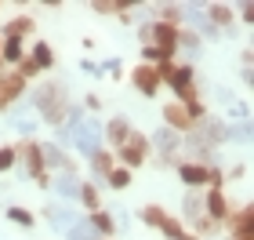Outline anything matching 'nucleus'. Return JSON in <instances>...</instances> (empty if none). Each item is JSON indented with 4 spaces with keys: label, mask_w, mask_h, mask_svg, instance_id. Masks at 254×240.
Listing matches in <instances>:
<instances>
[{
    "label": "nucleus",
    "mask_w": 254,
    "mask_h": 240,
    "mask_svg": "<svg viewBox=\"0 0 254 240\" xmlns=\"http://www.w3.org/2000/svg\"><path fill=\"white\" fill-rule=\"evenodd\" d=\"M11 167H15V150H11V146H0V175L11 171Z\"/></svg>",
    "instance_id": "nucleus-33"
},
{
    "label": "nucleus",
    "mask_w": 254,
    "mask_h": 240,
    "mask_svg": "<svg viewBox=\"0 0 254 240\" xmlns=\"http://www.w3.org/2000/svg\"><path fill=\"white\" fill-rule=\"evenodd\" d=\"M80 70H84V73H91V77H102L98 62H84V59H80Z\"/></svg>",
    "instance_id": "nucleus-36"
},
{
    "label": "nucleus",
    "mask_w": 254,
    "mask_h": 240,
    "mask_svg": "<svg viewBox=\"0 0 254 240\" xmlns=\"http://www.w3.org/2000/svg\"><path fill=\"white\" fill-rule=\"evenodd\" d=\"M91 226H95V233L98 237H109L113 233V215L109 211H91V219H87Z\"/></svg>",
    "instance_id": "nucleus-28"
},
{
    "label": "nucleus",
    "mask_w": 254,
    "mask_h": 240,
    "mask_svg": "<svg viewBox=\"0 0 254 240\" xmlns=\"http://www.w3.org/2000/svg\"><path fill=\"white\" fill-rule=\"evenodd\" d=\"M138 40L160 48L171 62H175V51H178V29L175 26H164V22H142V26H138Z\"/></svg>",
    "instance_id": "nucleus-4"
},
{
    "label": "nucleus",
    "mask_w": 254,
    "mask_h": 240,
    "mask_svg": "<svg viewBox=\"0 0 254 240\" xmlns=\"http://www.w3.org/2000/svg\"><path fill=\"white\" fill-rule=\"evenodd\" d=\"M84 102H87V109H102V98H98V95H87Z\"/></svg>",
    "instance_id": "nucleus-40"
},
{
    "label": "nucleus",
    "mask_w": 254,
    "mask_h": 240,
    "mask_svg": "<svg viewBox=\"0 0 254 240\" xmlns=\"http://www.w3.org/2000/svg\"><path fill=\"white\" fill-rule=\"evenodd\" d=\"M182 211H186V219H189V222H196V219L203 215V197H200L196 189H189V193H186V200H182Z\"/></svg>",
    "instance_id": "nucleus-22"
},
{
    "label": "nucleus",
    "mask_w": 254,
    "mask_h": 240,
    "mask_svg": "<svg viewBox=\"0 0 254 240\" xmlns=\"http://www.w3.org/2000/svg\"><path fill=\"white\" fill-rule=\"evenodd\" d=\"M37 150H40V160H44V171H76V167H73V160H69L65 150H59V146H51V142H37Z\"/></svg>",
    "instance_id": "nucleus-9"
},
{
    "label": "nucleus",
    "mask_w": 254,
    "mask_h": 240,
    "mask_svg": "<svg viewBox=\"0 0 254 240\" xmlns=\"http://www.w3.org/2000/svg\"><path fill=\"white\" fill-rule=\"evenodd\" d=\"M138 219H142L145 226H153V230H160L164 237H171V240H196L186 226H182L178 219H171V215L160 208V204H145L142 211H138Z\"/></svg>",
    "instance_id": "nucleus-3"
},
{
    "label": "nucleus",
    "mask_w": 254,
    "mask_h": 240,
    "mask_svg": "<svg viewBox=\"0 0 254 240\" xmlns=\"http://www.w3.org/2000/svg\"><path fill=\"white\" fill-rule=\"evenodd\" d=\"M240 18H244V22H254V4H251V0L240 7Z\"/></svg>",
    "instance_id": "nucleus-37"
},
{
    "label": "nucleus",
    "mask_w": 254,
    "mask_h": 240,
    "mask_svg": "<svg viewBox=\"0 0 254 240\" xmlns=\"http://www.w3.org/2000/svg\"><path fill=\"white\" fill-rule=\"evenodd\" d=\"M65 135H69V142H73V146H76V150L84 153L87 160L102 150V124H98V120H84V113H80L76 106H69Z\"/></svg>",
    "instance_id": "nucleus-2"
},
{
    "label": "nucleus",
    "mask_w": 254,
    "mask_h": 240,
    "mask_svg": "<svg viewBox=\"0 0 254 240\" xmlns=\"http://www.w3.org/2000/svg\"><path fill=\"white\" fill-rule=\"evenodd\" d=\"M76 200H84V208H87V211H102L98 186H91V182H80V197H76Z\"/></svg>",
    "instance_id": "nucleus-24"
},
{
    "label": "nucleus",
    "mask_w": 254,
    "mask_h": 240,
    "mask_svg": "<svg viewBox=\"0 0 254 240\" xmlns=\"http://www.w3.org/2000/svg\"><path fill=\"white\" fill-rule=\"evenodd\" d=\"M65 237H69V240H102V237L95 233V226H91L87 219H80L76 226H69V230H65Z\"/></svg>",
    "instance_id": "nucleus-25"
},
{
    "label": "nucleus",
    "mask_w": 254,
    "mask_h": 240,
    "mask_svg": "<svg viewBox=\"0 0 254 240\" xmlns=\"http://www.w3.org/2000/svg\"><path fill=\"white\" fill-rule=\"evenodd\" d=\"M203 18L211 22L214 29H225V26H233V18H236V11L229 7V4H207L203 7Z\"/></svg>",
    "instance_id": "nucleus-15"
},
{
    "label": "nucleus",
    "mask_w": 254,
    "mask_h": 240,
    "mask_svg": "<svg viewBox=\"0 0 254 240\" xmlns=\"http://www.w3.org/2000/svg\"><path fill=\"white\" fill-rule=\"evenodd\" d=\"M153 142H156V150H160V164H171V157L178 153V142H182V139H178L171 128H160V131L153 135ZM153 142H149V146H153Z\"/></svg>",
    "instance_id": "nucleus-14"
},
{
    "label": "nucleus",
    "mask_w": 254,
    "mask_h": 240,
    "mask_svg": "<svg viewBox=\"0 0 254 240\" xmlns=\"http://www.w3.org/2000/svg\"><path fill=\"white\" fill-rule=\"evenodd\" d=\"M106 182H109L113 189H127V186H131V171H127L124 164H117V167L109 171V178H106Z\"/></svg>",
    "instance_id": "nucleus-31"
},
{
    "label": "nucleus",
    "mask_w": 254,
    "mask_h": 240,
    "mask_svg": "<svg viewBox=\"0 0 254 240\" xmlns=\"http://www.w3.org/2000/svg\"><path fill=\"white\" fill-rule=\"evenodd\" d=\"M229 240H254V237H251V230H233Z\"/></svg>",
    "instance_id": "nucleus-38"
},
{
    "label": "nucleus",
    "mask_w": 254,
    "mask_h": 240,
    "mask_svg": "<svg viewBox=\"0 0 254 240\" xmlns=\"http://www.w3.org/2000/svg\"><path fill=\"white\" fill-rule=\"evenodd\" d=\"M22 59H26V48H22V40H0V62L18 66Z\"/></svg>",
    "instance_id": "nucleus-19"
},
{
    "label": "nucleus",
    "mask_w": 254,
    "mask_h": 240,
    "mask_svg": "<svg viewBox=\"0 0 254 240\" xmlns=\"http://www.w3.org/2000/svg\"><path fill=\"white\" fill-rule=\"evenodd\" d=\"M200 37H196V33L192 29H178V48L182 51H189V55H200Z\"/></svg>",
    "instance_id": "nucleus-29"
},
{
    "label": "nucleus",
    "mask_w": 254,
    "mask_h": 240,
    "mask_svg": "<svg viewBox=\"0 0 254 240\" xmlns=\"http://www.w3.org/2000/svg\"><path fill=\"white\" fill-rule=\"evenodd\" d=\"M153 22H164V26H175V29H182V4H160Z\"/></svg>",
    "instance_id": "nucleus-20"
},
{
    "label": "nucleus",
    "mask_w": 254,
    "mask_h": 240,
    "mask_svg": "<svg viewBox=\"0 0 254 240\" xmlns=\"http://www.w3.org/2000/svg\"><path fill=\"white\" fill-rule=\"evenodd\" d=\"M229 139L247 146V142H251V124H247V120H240V124H233V128L225 124V142H229Z\"/></svg>",
    "instance_id": "nucleus-30"
},
{
    "label": "nucleus",
    "mask_w": 254,
    "mask_h": 240,
    "mask_svg": "<svg viewBox=\"0 0 254 240\" xmlns=\"http://www.w3.org/2000/svg\"><path fill=\"white\" fill-rule=\"evenodd\" d=\"M131 131H134V128H131V120H127V117H113V120L106 124V131H102V139H109L113 150H117V146H120Z\"/></svg>",
    "instance_id": "nucleus-16"
},
{
    "label": "nucleus",
    "mask_w": 254,
    "mask_h": 240,
    "mask_svg": "<svg viewBox=\"0 0 254 240\" xmlns=\"http://www.w3.org/2000/svg\"><path fill=\"white\" fill-rule=\"evenodd\" d=\"M247 175V167L244 164H236V167H229V178H244Z\"/></svg>",
    "instance_id": "nucleus-39"
},
{
    "label": "nucleus",
    "mask_w": 254,
    "mask_h": 240,
    "mask_svg": "<svg viewBox=\"0 0 254 240\" xmlns=\"http://www.w3.org/2000/svg\"><path fill=\"white\" fill-rule=\"evenodd\" d=\"M33 113H37L40 120H48L51 128H65V117H69V98H65V87L48 80V84H40L33 91Z\"/></svg>",
    "instance_id": "nucleus-1"
},
{
    "label": "nucleus",
    "mask_w": 254,
    "mask_h": 240,
    "mask_svg": "<svg viewBox=\"0 0 254 240\" xmlns=\"http://www.w3.org/2000/svg\"><path fill=\"white\" fill-rule=\"evenodd\" d=\"M164 128H171L175 135L192 131L196 128V117L189 113V106H182V102H167V106H164Z\"/></svg>",
    "instance_id": "nucleus-6"
},
{
    "label": "nucleus",
    "mask_w": 254,
    "mask_h": 240,
    "mask_svg": "<svg viewBox=\"0 0 254 240\" xmlns=\"http://www.w3.org/2000/svg\"><path fill=\"white\" fill-rule=\"evenodd\" d=\"M203 215L225 226V219H229V200H225V189H207V197H203Z\"/></svg>",
    "instance_id": "nucleus-12"
},
{
    "label": "nucleus",
    "mask_w": 254,
    "mask_h": 240,
    "mask_svg": "<svg viewBox=\"0 0 254 240\" xmlns=\"http://www.w3.org/2000/svg\"><path fill=\"white\" fill-rule=\"evenodd\" d=\"M0 70H4V62H0Z\"/></svg>",
    "instance_id": "nucleus-41"
},
{
    "label": "nucleus",
    "mask_w": 254,
    "mask_h": 240,
    "mask_svg": "<svg viewBox=\"0 0 254 240\" xmlns=\"http://www.w3.org/2000/svg\"><path fill=\"white\" fill-rule=\"evenodd\" d=\"M145 157H149V139H145L142 131H131V135L117 146V160H120L127 171H131V167H142Z\"/></svg>",
    "instance_id": "nucleus-5"
},
{
    "label": "nucleus",
    "mask_w": 254,
    "mask_h": 240,
    "mask_svg": "<svg viewBox=\"0 0 254 240\" xmlns=\"http://www.w3.org/2000/svg\"><path fill=\"white\" fill-rule=\"evenodd\" d=\"M91 7H95L98 15H117V0H95Z\"/></svg>",
    "instance_id": "nucleus-34"
},
{
    "label": "nucleus",
    "mask_w": 254,
    "mask_h": 240,
    "mask_svg": "<svg viewBox=\"0 0 254 240\" xmlns=\"http://www.w3.org/2000/svg\"><path fill=\"white\" fill-rule=\"evenodd\" d=\"M29 62L37 66L40 73H44V70H51V66H55V51H51V44L37 40V44H33V55H29Z\"/></svg>",
    "instance_id": "nucleus-18"
},
{
    "label": "nucleus",
    "mask_w": 254,
    "mask_h": 240,
    "mask_svg": "<svg viewBox=\"0 0 254 240\" xmlns=\"http://www.w3.org/2000/svg\"><path fill=\"white\" fill-rule=\"evenodd\" d=\"M44 215H48L51 230H59V233H65L69 226H76V222H80V215L69 208V204H48V208H44Z\"/></svg>",
    "instance_id": "nucleus-10"
},
{
    "label": "nucleus",
    "mask_w": 254,
    "mask_h": 240,
    "mask_svg": "<svg viewBox=\"0 0 254 240\" xmlns=\"http://www.w3.org/2000/svg\"><path fill=\"white\" fill-rule=\"evenodd\" d=\"M113 167H117V160H113V153H106V150H98L95 157H91V171H95V175H98L102 182L109 178V171H113Z\"/></svg>",
    "instance_id": "nucleus-21"
},
{
    "label": "nucleus",
    "mask_w": 254,
    "mask_h": 240,
    "mask_svg": "<svg viewBox=\"0 0 254 240\" xmlns=\"http://www.w3.org/2000/svg\"><path fill=\"white\" fill-rule=\"evenodd\" d=\"M131 84L142 91L145 98H156V95H160V73H156V66L138 62L134 70H131Z\"/></svg>",
    "instance_id": "nucleus-7"
},
{
    "label": "nucleus",
    "mask_w": 254,
    "mask_h": 240,
    "mask_svg": "<svg viewBox=\"0 0 254 240\" xmlns=\"http://www.w3.org/2000/svg\"><path fill=\"white\" fill-rule=\"evenodd\" d=\"M33 29H37V22H33L29 15H15L11 22L0 26V40H22V44H26V37H29Z\"/></svg>",
    "instance_id": "nucleus-11"
},
{
    "label": "nucleus",
    "mask_w": 254,
    "mask_h": 240,
    "mask_svg": "<svg viewBox=\"0 0 254 240\" xmlns=\"http://www.w3.org/2000/svg\"><path fill=\"white\" fill-rule=\"evenodd\" d=\"M7 222L22 226V230H33V222H37V219H33L29 208H18V204H11V208H7Z\"/></svg>",
    "instance_id": "nucleus-26"
},
{
    "label": "nucleus",
    "mask_w": 254,
    "mask_h": 240,
    "mask_svg": "<svg viewBox=\"0 0 254 240\" xmlns=\"http://www.w3.org/2000/svg\"><path fill=\"white\" fill-rule=\"evenodd\" d=\"M22 91H26V80L18 73H0V113H7L15 102L22 98Z\"/></svg>",
    "instance_id": "nucleus-8"
},
{
    "label": "nucleus",
    "mask_w": 254,
    "mask_h": 240,
    "mask_svg": "<svg viewBox=\"0 0 254 240\" xmlns=\"http://www.w3.org/2000/svg\"><path fill=\"white\" fill-rule=\"evenodd\" d=\"M51 189L59 193V200H76V197H80V178H76V171H59V175L51 178Z\"/></svg>",
    "instance_id": "nucleus-13"
},
{
    "label": "nucleus",
    "mask_w": 254,
    "mask_h": 240,
    "mask_svg": "<svg viewBox=\"0 0 254 240\" xmlns=\"http://www.w3.org/2000/svg\"><path fill=\"white\" fill-rule=\"evenodd\" d=\"M229 117H240V120H247V106H244V102H229Z\"/></svg>",
    "instance_id": "nucleus-35"
},
{
    "label": "nucleus",
    "mask_w": 254,
    "mask_h": 240,
    "mask_svg": "<svg viewBox=\"0 0 254 240\" xmlns=\"http://www.w3.org/2000/svg\"><path fill=\"white\" fill-rule=\"evenodd\" d=\"M192 230H196V233H192L196 240H200V237H207V240H211L218 230H222V222H214V219H207V215H200V219L192 222Z\"/></svg>",
    "instance_id": "nucleus-27"
},
{
    "label": "nucleus",
    "mask_w": 254,
    "mask_h": 240,
    "mask_svg": "<svg viewBox=\"0 0 254 240\" xmlns=\"http://www.w3.org/2000/svg\"><path fill=\"white\" fill-rule=\"evenodd\" d=\"M178 178L186 182L189 189H200V186H207V167H200V164H178Z\"/></svg>",
    "instance_id": "nucleus-17"
},
{
    "label": "nucleus",
    "mask_w": 254,
    "mask_h": 240,
    "mask_svg": "<svg viewBox=\"0 0 254 240\" xmlns=\"http://www.w3.org/2000/svg\"><path fill=\"white\" fill-rule=\"evenodd\" d=\"M102 240H109V237H102Z\"/></svg>",
    "instance_id": "nucleus-42"
},
{
    "label": "nucleus",
    "mask_w": 254,
    "mask_h": 240,
    "mask_svg": "<svg viewBox=\"0 0 254 240\" xmlns=\"http://www.w3.org/2000/svg\"><path fill=\"white\" fill-rule=\"evenodd\" d=\"M37 120H40L37 113H29V117H22V120H15V131L22 135V139H29V135L37 131Z\"/></svg>",
    "instance_id": "nucleus-32"
},
{
    "label": "nucleus",
    "mask_w": 254,
    "mask_h": 240,
    "mask_svg": "<svg viewBox=\"0 0 254 240\" xmlns=\"http://www.w3.org/2000/svg\"><path fill=\"white\" fill-rule=\"evenodd\" d=\"M229 233H233V230H251V222H254V208H251V204H244V208H240L236 215H229Z\"/></svg>",
    "instance_id": "nucleus-23"
}]
</instances>
